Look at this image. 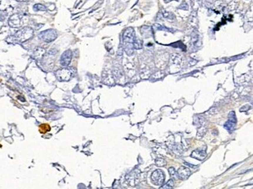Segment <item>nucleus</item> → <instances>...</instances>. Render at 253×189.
<instances>
[{
  "instance_id": "15",
  "label": "nucleus",
  "mask_w": 253,
  "mask_h": 189,
  "mask_svg": "<svg viewBox=\"0 0 253 189\" xmlns=\"http://www.w3.org/2000/svg\"><path fill=\"white\" fill-rule=\"evenodd\" d=\"M206 131H207V129H205L204 127H202L201 129H199V131H198V134H197V136L199 137V138H202V136L204 135L205 133H206Z\"/></svg>"
},
{
  "instance_id": "9",
  "label": "nucleus",
  "mask_w": 253,
  "mask_h": 189,
  "mask_svg": "<svg viewBox=\"0 0 253 189\" xmlns=\"http://www.w3.org/2000/svg\"><path fill=\"white\" fill-rule=\"evenodd\" d=\"M192 156L199 160H203L207 157V153L205 149H196L192 152Z\"/></svg>"
},
{
  "instance_id": "14",
  "label": "nucleus",
  "mask_w": 253,
  "mask_h": 189,
  "mask_svg": "<svg viewBox=\"0 0 253 189\" xmlns=\"http://www.w3.org/2000/svg\"><path fill=\"white\" fill-rule=\"evenodd\" d=\"M33 9H34L35 11H39V10L44 11V10H46V7L41 4H36L34 5V6H33Z\"/></svg>"
},
{
  "instance_id": "5",
  "label": "nucleus",
  "mask_w": 253,
  "mask_h": 189,
  "mask_svg": "<svg viewBox=\"0 0 253 189\" xmlns=\"http://www.w3.org/2000/svg\"><path fill=\"white\" fill-rule=\"evenodd\" d=\"M236 122H237V120H236L235 118V114H234V111H231L230 114H229V120L224 125V127L228 131H233L234 129L235 128Z\"/></svg>"
},
{
  "instance_id": "4",
  "label": "nucleus",
  "mask_w": 253,
  "mask_h": 189,
  "mask_svg": "<svg viewBox=\"0 0 253 189\" xmlns=\"http://www.w3.org/2000/svg\"><path fill=\"white\" fill-rule=\"evenodd\" d=\"M33 35V31L31 28L26 27L24 29L21 30L16 34V38H17L20 41H24L31 38Z\"/></svg>"
},
{
  "instance_id": "2",
  "label": "nucleus",
  "mask_w": 253,
  "mask_h": 189,
  "mask_svg": "<svg viewBox=\"0 0 253 189\" xmlns=\"http://www.w3.org/2000/svg\"><path fill=\"white\" fill-rule=\"evenodd\" d=\"M165 176L161 170H157L151 175V180L156 185H162L164 182Z\"/></svg>"
},
{
  "instance_id": "10",
  "label": "nucleus",
  "mask_w": 253,
  "mask_h": 189,
  "mask_svg": "<svg viewBox=\"0 0 253 189\" xmlns=\"http://www.w3.org/2000/svg\"><path fill=\"white\" fill-rule=\"evenodd\" d=\"M155 164L157 165L158 167H164V166L167 164V163L162 158H158V159H156L155 160Z\"/></svg>"
},
{
  "instance_id": "8",
  "label": "nucleus",
  "mask_w": 253,
  "mask_h": 189,
  "mask_svg": "<svg viewBox=\"0 0 253 189\" xmlns=\"http://www.w3.org/2000/svg\"><path fill=\"white\" fill-rule=\"evenodd\" d=\"M56 75H57L58 80H62V81H67L71 77V72L66 69L58 70Z\"/></svg>"
},
{
  "instance_id": "7",
  "label": "nucleus",
  "mask_w": 253,
  "mask_h": 189,
  "mask_svg": "<svg viewBox=\"0 0 253 189\" xmlns=\"http://www.w3.org/2000/svg\"><path fill=\"white\" fill-rule=\"evenodd\" d=\"M190 175H191V171L189 169V167H180L179 169L178 170V171H177V176L181 180H186V179L189 178Z\"/></svg>"
},
{
  "instance_id": "11",
  "label": "nucleus",
  "mask_w": 253,
  "mask_h": 189,
  "mask_svg": "<svg viewBox=\"0 0 253 189\" xmlns=\"http://www.w3.org/2000/svg\"><path fill=\"white\" fill-rule=\"evenodd\" d=\"M174 180H172V179H171L170 180H168L167 182L165 184V185H162V187L160 188H163V189H171V188H174Z\"/></svg>"
},
{
  "instance_id": "3",
  "label": "nucleus",
  "mask_w": 253,
  "mask_h": 189,
  "mask_svg": "<svg viewBox=\"0 0 253 189\" xmlns=\"http://www.w3.org/2000/svg\"><path fill=\"white\" fill-rule=\"evenodd\" d=\"M39 37L46 42H51L57 38V33L54 30H48V31L41 32Z\"/></svg>"
},
{
  "instance_id": "12",
  "label": "nucleus",
  "mask_w": 253,
  "mask_h": 189,
  "mask_svg": "<svg viewBox=\"0 0 253 189\" xmlns=\"http://www.w3.org/2000/svg\"><path fill=\"white\" fill-rule=\"evenodd\" d=\"M133 47L135 48V49L142 48L143 45H142V41H141V40L138 39V38H135L133 41Z\"/></svg>"
},
{
  "instance_id": "6",
  "label": "nucleus",
  "mask_w": 253,
  "mask_h": 189,
  "mask_svg": "<svg viewBox=\"0 0 253 189\" xmlns=\"http://www.w3.org/2000/svg\"><path fill=\"white\" fill-rule=\"evenodd\" d=\"M72 56H73V53H72L71 50H67L66 51H65L64 53L62 54V55L61 56L60 58V63L62 66H68L72 60Z\"/></svg>"
},
{
  "instance_id": "13",
  "label": "nucleus",
  "mask_w": 253,
  "mask_h": 189,
  "mask_svg": "<svg viewBox=\"0 0 253 189\" xmlns=\"http://www.w3.org/2000/svg\"><path fill=\"white\" fill-rule=\"evenodd\" d=\"M50 130V126L47 124H44L40 126V131L41 133H45L47 131H48Z\"/></svg>"
},
{
  "instance_id": "1",
  "label": "nucleus",
  "mask_w": 253,
  "mask_h": 189,
  "mask_svg": "<svg viewBox=\"0 0 253 189\" xmlns=\"http://www.w3.org/2000/svg\"><path fill=\"white\" fill-rule=\"evenodd\" d=\"M135 39V33L132 27H129L123 33V42L125 46V51L128 55L133 52V41Z\"/></svg>"
},
{
  "instance_id": "16",
  "label": "nucleus",
  "mask_w": 253,
  "mask_h": 189,
  "mask_svg": "<svg viewBox=\"0 0 253 189\" xmlns=\"http://www.w3.org/2000/svg\"><path fill=\"white\" fill-rule=\"evenodd\" d=\"M168 172H169V173H170L171 177H172V178H175V176L177 175V173H176V171H175V169L174 167H170V168L168 169Z\"/></svg>"
}]
</instances>
